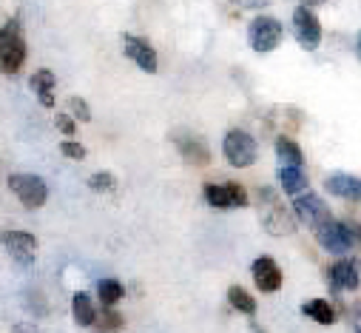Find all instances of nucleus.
Here are the masks:
<instances>
[{
    "label": "nucleus",
    "instance_id": "obj_9",
    "mask_svg": "<svg viewBox=\"0 0 361 333\" xmlns=\"http://www.w3.org/2000/svg\"><path fill=\"white\" fill-rule=\"evenodd\" d=\"M293 35H296V40H299L302 49L316 52L319 43H322V23H319V18L310 9L299 6L293 12Z\"/></svg>",
    "mask_w": 361,
    "mask_h": 333
},
{
    "label": "nucleus",
    "instance_id": "obj_12",
    "mask_svg": "<svg viewBox=\"0 0 361 333\" xmlns=\"http://www.w3.org/2000/svg\"><path fill=\"white\" fill-rule=\"evenodd\" d=\"M250 271H253V282H256L259 291L274 293V291L282 288V271H279V265L270 260V257H259Z\"/></svg>",
    "mask_w": 361,
    "mask_h": 333
},
{
    "label": "nucleus",
    "instance_id": "obj_6",
    "mask_svg": "<svg viewBox=\"0 0 361 333\" xmlns=\"http://www.w3.org/2000/svg\"><path fill=\"white\" fill-rule=\"evenodd\" d=\"M9 188L26 208H40L49 200V188H46L43 177H37V174H12Z\"/></svg>",
    "mask_w": 361,
    "mask_h": 333
},
{
    "label": "nucleus",
    "instance_id": "obj_26",
    "mask_svg": "<svg viewBox=\"0 0 361 333\" xmlns=\"http://www.w3.org/2000/svg\"><path fill=\"white\" fill-rule=\"evenodd\" d=\"M60 154L63 157H68V159H85V148L80 145V143H74V140H66V143H60Z\"/></svg>",
    "mask_w": 361,
    "mask_h": 333
},
{
    "label": "nucleus",
    "instance_id": "obj_14",
    "mask_svg": "<svg viewBox=\"0 0 361 333\" xmlns=\"http://www.w3.org/2000/svg\"><path fill=\"white\" fill-rule=\"evenodd\" d=\"M333 291H358V262L355 260H338L330 268Z\"/></svg>",
    "mask_w": 361,
    "mask_h": 333
},
{
    "label": "nucleus",
    "instance_id": "obj_19",
    "mask_svg": "<svg viewBox=\"0 0 361 333\" xmlns=\"http://www.w3.org/2000/svg\"><path fill=\"white\" fill-rule=\"evenodd\" d=\"M276 157H279V165H290V169H305V151H302L290 137H279V140H276Z\"/></svg>",
    "mask_w": 361,
    "mask_h": 333
},
{
    "label": "nucleus",
    "instance_id": "obj_16",
    "mask_svg": "<svg viewBox=\"0 0 361 333\" xmlns=\"http://www.w3.org/2000/svg\"><path fill=\"white\" fill-rule=\"evenodd\" d=\"M327 191L341 197V200H350V202H358L361 200V183L358 177H350V174H333L327 177Z\"/></svg>",
    "mask_w": 361,
    "mask_h": 333
},
{
    "label": "nucleus",
    "instance_id": "obj_29",
    "mask_svg": "<svg viewBox=\"0 0 361 333\" xmlns=\"http://www.w3.org/2000/svg\"><path fill=\"white\" fill-rule=\"evenodd\" d=\"M15 333H40L32 322H23V325H15Z\"/></svg>",
    "mask_w": 361,
    "mask_h": 333
},
{
    "label": "nucleus",
    "instance_id": "obj_2",
    "mask_svg": "<svg viewBox=\"0 0 361 333\" xmlns=\"http://www.w3.org/2000/svg\"><path fill=\"white\" fill-rule=\"evenodd\" d=\"M26 37L20 32L18 20H9L4 29H0V71L4 74H18L26 63Z\"/></svg>",
    "mask_w": 361,
    "mask_h": 333
},
{
    "label": "nucleus",
    "instance_id": "obj_8",
    "mask_svg": "<svg viewBox=\"0 0 361 333\" xmlns=\"http://www.w3.org/2000/svg\"><path fill=\"white\" fill-rule=\"evenodd\" d=\"M0 242H4L6 254L18 265H23V268H29L37 260V239H35V234H26V231H4V234H0Z\"/></svg>",
    "mask_w": 361,
    "mask_h": 333
},
{
    "label": "nucleus",
    "instance_id": "obj_11",
    "mask_svg": "<svg viewBox=\"0 0 361 333\" xmlns=\"http://www.w3.org/2000/svg\"><path fill=\"white\" fill-rule=\"evenodd\" d=\"M123 52H126V57L134 60L142 71H148V74L157 71V52H154V46H151L145 37L123 35Z\"/></svg>",
    "mask_w": 361,
    "mask_h": 333
},
{
    "label": "nucleus",
    "instance_id": "obj_4",
    "mask_svg": "<svg viewBox=\"0 0 361 333\" xmlns=\"http://www.w3.org/2000/svg\"><path fill=\"white\" fill-rule=\"evenodd\" d=\"M247 40H250V49L259 52V54H267V52H274L282 40H285V29L276 18H264L259 15L256 20H250L247 26Z\"/></svg>",
    "mask_w": 361,
    "mask_h": 333
},
{
    "label": "nucleus",
    "instance_id": "obj_5",
    "mask_svg": "<svg viewBox=\"0 0 361 333\" xmlns=\"http://www.w3.org/2000/svg\"><path fill=\"white\" fill-rule=\"evenodd\" d=\"M222 154L233 169H250V165L256 162V140L247 131L233 128L222 140Z\"/></svg>",
    "mask_w": 361,
    "mask_h": 333
},
{
    "label": "nucleus",
    "instance_id": "obj_17",
    "mask_svg": "<svg viewBox=\"0 0 361 333\" xmlns=\"http://www.w3.org/2000/svg\"><path fill=\"white\" fill-rule=\"evenodd\" d=\"M276 180H279L282 191H288V194H293V197L302 194V191H307V174H305V169H290V165H279Z\"/></svg>",
    "mask_w": 361,
    "mask_h": 333
},
{
    "label": "nucleus",
    "instance_id": "obj_21",
    "mask_svg": "<svg viewBox=\"0 0 361 333\" xmlns=\"http://www.w3.org/2000/svg\"><path fill=\"white\" fill-rule=\"evenodd\" d=\"M97 296L106 308H114L120 299H123V285L117 279H100L97 282Z\"/></svg>",
    "mask_w": 361,
    "mask_h": 333
},
{
    "label": "nucleus",
    "instance_id": "obj_28",
    "mask_svg": "<svg viewBox=\"0 0 361 333\" xmlns=\"http://www.w3.org/2000/svg\"><path fill=\"white\" fill-rule=\"evenodd\" d=\"M233 4H236L239 9H262V6L270 4V0H233Z\"/></svg>",
    "mask_w": 361,
    "mask_h": 333
},
{
    "label": "nucleus",
    "instance_id": "obj_30",
    "mask_svg": "<svg viewBox=\"0 0 361 333\" xmlns=\"http://www.w3.org/2000/svg\"><path fill=\"white\" fill-rule=\"evenodd\" d=\"M305 4H313L316 6V4H324V0H305Z\"/></svg>",
    "mask_w": 361,
    "mask_h": 333
},
{
    "label": "nucleus",
    "instance_id": "obj_22",
    "mask_svg": "<svg viewBox=\"0 0 361 333\" xmlns=\"http://www.w3.org/2000/svg\"><path fill=\"white\" fill-rule=\"evenodd\" d=\"M228 302H231L236 310L247 313V316H253V313H256V299H253V296H250L245 288H239V285L228 288Z\"/></svg>",
    "mask_w": 361,
    "mask_h": 333
},
{
    "label": "nucleus",
    "instance_id": "obj_24",
    "mask_svg": "<svg viewBox=\"0 0 361 333\" xmlns=\"http://www.w3.org/2000/svg\"><path fill=\"white\" fill-rule=\"evenodd\" d=\"M88 188H92V191H114L117 188V180H114V174L100 171V174L88 177Z\"/></svg>",
    "mask_w": 361,
    "mask_h": 333
},
{
    "label": "nucleus",
    "instance_id": "obj_15",
    "mask_svg": "<svg viewBox=\"0 0 361 333\" xmlns=\"http://www.w3.org/2000/svg\"><path fill=\"white\" fill-rule=\"evenodd\" d=\"M29 86H32V92L37 95V100H40L43 109H54V89H57V80H54V74H51L49 68L35 71L32 80H29Z\"/></svg>",
    "mask_w": 361,
    "mask_h": 333
},
{
    "label": "nucleus",
    "instance_id": "obj_25",
    "mask_svg": "<svg viewBox=\"0 0 361 333\" xmlns=\"http://www.w3.org/2000/svg\"><path fill=\"white\" fill-rule=\"evenodd\" d=\"M68 117H74V120H80V123H88L92 120V109H88V103L82 100V97H68Z\"/></svg>",
    "mask_w": 361,
    "mask_h": 333
},
{
    "label": "nucleus",
    "instance_id": "obj_3",
    "mask_svg": "<svg viewBox=\"0 0 361 333\" xmlns=\"http://www.w3.org/2000/svg\"><path fill=\"white\" fill-rule=\"evenodd\" d=\"M316 239H319V245L324 248V251H330V254H347V251H353V248L358 245V231H355V225L330 219L322 228H316Z\"/></svg>",
    "mask_w": 361,
    "mask_h": 333
},
{
    "label": "nucleus",
    "instance_id": "obj_10",
    "mask_svg": "<svg viewBox=\"0 0 361 333\" xmlns=\"http://www.w3.org/2000/svg\"><path fill=\"white\" fill-rule=\"evenodd\" d=\"M205 200L214 208H245L247 205V191L239 183H208L205 186Z\"/></svg>",
    "mask_w": 361,
    "mask_h": 333
},
{
    "label": "nucleus",
    "instance_id": "obj_18",
    "mask_svg": "<svg viewBox=\"0 0 361 333\" xmlns=\"http://www.w3.org/2000/svg\"><path fill=\"white\" fill-rule=\"evenodd\" d=\"M71 313H74V322L80 325V327H92V322L97 319V308H94V302H92V296L88 293H74V299H71Z\"/></svg>",
    "mask_w": 361,
    "mask_h": 333
},
{
    "label": "nucleus",
    "instance_id": "obj_1",
    "mask_svg": "<svg viewBox=\"0 0 361 333\" xmlns=\"http://www.w3.org/2000/svg\"><path fill=\"white\" fill-rule=\"evenodd\" d=\"M256 208H259V222L264 225L267 234L274 236H290L296 231V217L293 211L279 200L274 188H259L256 191Z\"/></svg>",
    "mask_w": 361,
    "mask_h": 333
},
{
    "label": "nucleus",
    "instance_id": "obj_7",
    "mask_svg": "<svg viewBox=\"0 0 361 333\" xmlns=\"http://www.w3.org/2000/svg\"><path fill=\"white\" fill-rule=\"evenodd\" d=\"M293 214H296L307 228H313V231L333 219V214H330V208L324 205V200H322L319 194H310V191H302V194L293 197Z\"/></svg>",
    "mask_w": 361,
    "mask_h": 333
},
{
    "label": "nucleus",
    "instance_id": "obj_27",
    "mask_svg": "<svg viewBox=\"0 0 361 333\" xmlns=\"http://www.w3.org/2000/svg\"><path fill=\"white\" fill-rule=\"evenodd\" d=\"M57 126H60V131H63V134H68V137H71V134H74V128H77V126H74V120H71L68 114H57Z\"/></svg>",
    "mask_w": 361,
    "mask_h": 333
},
{
    "label": "nucleus",
    "instance_id": "obj_13",
    "mask_svg": "<svg viewBox=\"0 0 361 333\" xmlns=\"http://www.w3.org/2000/svg\"><path fill=\"white\" fill-rule=\"evenodd\" d=\"M176 148H179V154H183L185 162L200 165V169L211 162V148H208V143H205L202 137H197V134L176 137Z\"/></svg>",
    "mask_w": 361,
    "mask_h": 333
},
{
    "label": "nucleus",
    "instance_id": "obj_20",
    "mask_svg": "<svg viewBox=\"0 0 361 333\" xmlns=\"http://www.w3.org/2000/svg\"><path fill=\"white\" fill-rule=\"evenodd\" d=\"M302 313L307 319L319 322V325H333L336 322V310H333V305L327 299H310V302H305L302 305Z\"/></svg>",
    "mask_w": 361,
    "mask_h": 333
},
{
    "label": "nucleus",
    "instance_id": "obj_23",
    "mask_svg": "<svg viewBox=\"0 0 361 333\" xmlns=\"http://www.w3.org/2000/svg\"><path fill=\"white\" fill-rule=\"evenodd\" d=\"M92 327L97 330V333H117L120 327H123V316L117 313V310H106V313H100V319H94L92 322Z\"/></svg>",
    "mask_w": 361,
    "mask_h": 333
}]
</instances>
